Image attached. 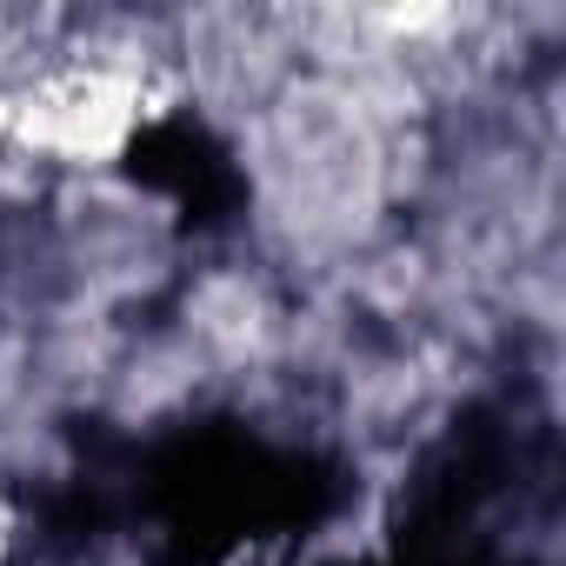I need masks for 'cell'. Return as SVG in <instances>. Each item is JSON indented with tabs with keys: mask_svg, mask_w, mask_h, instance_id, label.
Listing matches in <instances>:
<instances>
[{
	"mask_svg": "<svg viewBox=\"0 0 566 566\" xmlns=\"http://www.w3.org/2000/svg\"><path fill=\"white\" fill-rule=\"evenodd\" d=\"M21 553V506L8 500V486H0V566H8Z\"/></svg>",
	"mask_w": 566,
	"mask_h": 566,
	"instance_id": "obj_1",
	"label": "cell"
}]
</instances>
